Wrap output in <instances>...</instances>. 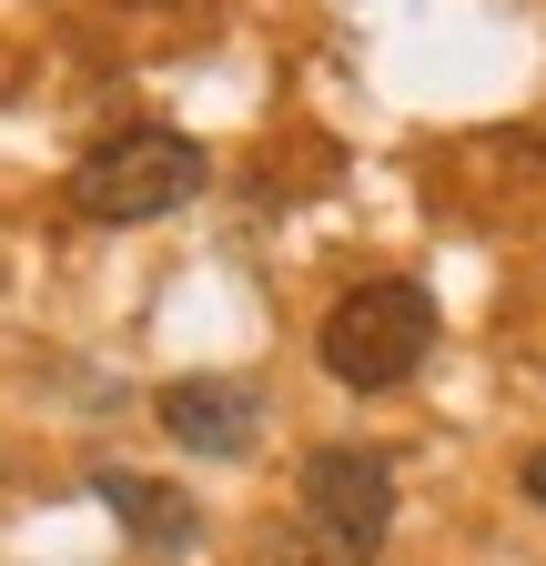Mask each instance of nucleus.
<instances>
[{"instance_id": "423d86ee", "label": "nucleus", "mask_w": 546, "mask_h": 566, "mask_svg": "<svg viewBox=\"0 0 546 566\" xmlns=\"http://www.w3.org/2000/svg\"><path fill=\"white\" fill-rule=\"evenodd\" d=\"M253 566H375V556L334 546L324 526H284V536H263V546H253Z\"/></svg>"}, {"instance_id": "39448f33", "label": "nucleus", "mask_w": 546, "mask_h": 566, "mask_svg": "<svg viewBox=\"0 0 546 566\" xmlns=\"http://www.w3.org/2000/svg\"><path fill=\"white\" fill-rule=\"evenodd\" d=\"M92 495L122 516V536L143 546V556H192L202 546V506L182 485H162V475H132V465H102L92 475Z\"/></svg>"}, {"instance_id": "20e7f679", "label": "nucleus", "mask_w": 546, "mask_h": 566, "mask_svg": "<svg viewBox=\"0 0 546 566\" xmlns=\"http://www.w3.org/2000/svg\"><path fill=\"white\" fill-rule=\"evenodd\" d=\"M162 436H172V446H192V455H253L263 405H253V385L182 375V385H162Z\"/></svg>"}, {"instance_id": "0eeeda50", "label": "nucleus", "mask_w": 546, "mask_h": 566, "mask_svg": "<svg viewBox=\"0 0 546 566\" xmlns=\"http://www.w3.org/2000/svg\"><path fill=\"white\" fill-rule=\"evenodd\" d=\"M516 485H526V495H536V506H546V446L526 455V475H516Z\"/></svg>"}, {"instance_id": "7ed1b4c3", "label": "nucleus", "mask_w": 546, "mask_h": 566, "mask_svg": "<svg viewBox=\"0 0 546 566\" xmlns=\"http://www.w3.org/2000/svg\"><path fill=\"white\" fill-rule=\"evenodd\" d=\"M304 526H324L334 546L375 556L385 526H395V465H385V446H324L304 465Z\"/></svg>"}, {"instance_id": "f03ea898", "label": "nucleus", "mask_w": 546, "mask_h": 566, "mask_svg": "<svg viewBox=\"0 0 546 566\" xmlns=\"http://www.w3.org/2000/svg\"><path fill=\"white\" fill-rule=\"evenodd\" d=\"M426 344H435V304H426V283H405V273L355 283V294L324 314V365H334V385H355V395L405 385L426 365Z\"/></svg>"}, {"instance_id": "f257e3e1", "label": "nucleus", "mask_w": 546, "mask_h": 566, "mask_svg": "<svg viewBox=\"0 0 546 566\" xmlns=\"http://www.w3.org/2000/svg\"><path fill=\"white\" fill-rule=\"evenodd\" d=\"M202 142L192 132H162V122H132L112 142H92L82 172H72V202L92 212V223H162V212H182L202 192Z\"/></svg>"}]
</instances>
